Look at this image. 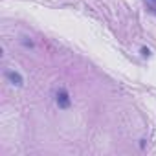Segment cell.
<instances>
[{"label":"cell","mask_w":156,"mask_h":156,"mask_svg":"<svg viewBox=\"0 0 156 156\" xmlns=\"http://www.w3.org/2000/svg\"><path fill=\"white\" fill-rule=\"evenodd\" d=\"M6 75H8V79H9L13 85H17V87L22 85V77H20V73H17V72H8Z\"/></svg>","instance_id":"2"},{"label":"cell","mask_w":156,"mask_h":156,"mask_svg":"<svg viewBox=\"0 0 156 156\" xmlns=\"http://www.w3.org/2000/svg\"><path fill=\"white\" fill-rule=\"evenodd\" d=\"M55 101H57L59 108H68V107H70V96H68V92H66V90H59Z\"/></svg>","instance_id":"1"}]
</instances>
